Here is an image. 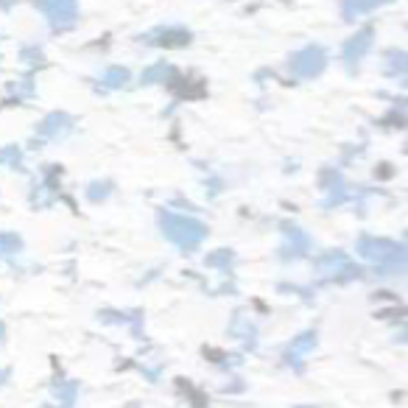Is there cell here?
<instances>
[{
  "mask_svg": "<svg viewBox=\"0 0 408 408\" xmlns=\"http://www.w3.org/2000/svg\"><path fill=\"white\" fill-rule=\"evenodd\" d=\"M381 3H386V0H347L344 12H347V17H352L358 12H370L372 6H381Z\"/></svg>",
  "mask_w": 408,
  "mask_h": 408,
  "instance_id": "obj_6",
  "label": "cell"
},
{
  "mask_svg": "<svg viewBox=\"0 0 408 408\" xmlns=\"http://www.w3.org/2000/svg\"><path fill=\"white\" fill-rule=\"evenodd\" d=\"M43 9L62 28V23H73L76 17V0H43Z\"/></svg>",
  "mask_w": 408,
  "mask_h": 408,
  "instance_id": "obj_3",
  "label": "cell"
},
{
  "mask_svg": "<svg viewBox=\"0 0 408 408\" xmlns=\"http://www.w3.org/2000/svg\"><path fill=\"white\" fill-rule=\"evenodd\" d=\"M370 39H372L370 31H363V34H358L355 39H350V43L344 45V59H347L350 65H355V62L366 54V48H370Z\"/></svg>",
  "mask_w": 408,
  "mask_h": 408,
  "instance_id": "obj_4",
  "label": "cell"
},
{
  "mask_svg": "<svg viewBox=\"0 0 408 408\" xmlns=\"http://www.w3.org/2000/svg\"><path fill=\"white\" fill-rule=\"evenodd\" d=\"M106 190H109V182H101V185H93V188H90V196L98 199V196H104Z\"/></svg>",
  "mask_w": 408,
  "mask_h": 408,
  "instance_id": "obj_12",
  "label": "cell"
},
{
  "mask_svg": "<svg viewBox=\"0 0 408 408\" xmlns=\"http://www.w3.org/2000/svg\"><path fill=\"white\" fill-rule=\"evenodd\" d=\"M70 129V117L67 115H62V112H54L45 124H43V132L45 135H62V132H67Z\"/></svg>",
  "mask_w": 408,
  "mask_h": 408,
  "instance_id": "obj_5",
  "label": "cell"
},
{
  "mask_svg": "<svg viewBox=\"0 0 408 408\" xmlns=\"http://www.w3.org/2000/svg\"><path fill=\"white\" fill-rule=\"evenodd\" d=\"M294 67H297L299 76H316V73L324 67V51L316 48V45L305 48V51L294 59Z\"/></svg>",
  "mask_w": 408,
  "mask_h": 408,
  "instance_id": "obj_2",
  "label": "cell"
},
{
  "mask_svg": "<svg viewBox=\"0 0 408 408\" xmlns=\"http://www.w3.org/2000/svg\"><path fill=\"white\" fill-rule=\"evenodd\" d=\"M20 249H23L20 238H14V235H0V255H12V252H20Z\"/></svg>",
  "mask_w": 408,
  "mask_h": 408,
  "instance_id": "obj_8",
  "label": "cell"
},
{
  "mask_svg": "<svg viewBox=\"0 0 408 408\" xmlns=\"http://www.w3.org/2000/svg\"><path fill=\"white\" fill-rule=\"evenodd\" d=\"M159 227H162V232H166L174 243H179V247H185V249H193L196 243L207 235V229H204L199 221H193V218H177V216H159Z\"/></svg>",
  "mask_w": 408,
  "mask_h": 408,
  "instance_id": "obj_1",
  "label": "cell"
},
{
  "mask_svg": "<svg viewBox=\"0 0 408 408\" xmlns=\"http://www.w3.org/2000/svg\"><path fill=\"white\" fill-rule=\"evenodd\" d=\"M126 78H129V70H124V67L117 70V67H115V70H109V73L104 76V84H106V87H115V84H124Z\"/></svg>",
  "mask_w": 408,
  "mask_h": 408,
  "instance_id": "obj_9",
  "label": "cell"
},
{
  "mask_svg": "<svg viewBox=\"0 0 408 408\" xmlns=\"http://www.w3.org/2000/svg\"><path fill=\"white\" fill-rule=\"evenodd\" d=\"M0 162H12V166H17V162H20V154H17V148L0 151Z\"/></svg>",
  "mask_w": 408,
  "mask_h": 408,
  "instance_id": "obj_11",
  "label": "cell"
},
{
  "mask_svg": "<svg viewBox=\"0 0 408 408\" xmlns=\"http://www.w3.org/2000/svg\"><path fill=\"white\" fill-rule=\"evenodd\" d=\"M166 76H168V67H166V65H159V67L148 70V73L143 76V81H154V78H166Z\"/></svg>",
  "mask_w": 408,
  "mask_h": 408,
  "instance_id": "obj_10",
  "label": "cell"
},
{
  "mask_svg": "<svg viewBox=\"0 0 408 408\" xmlns=\"http://www.w3.org/2000/svg\"><path fill=\"white\" fill-rule=\"evenodd\" d=\"M190 34L188 31H162L157 45H188Z\"/></svg>",
  "mask_w": 408,
  "mask_h": 408,
  "instance_id": "obj_7",
  "label": "cell"
}]
</instances>
